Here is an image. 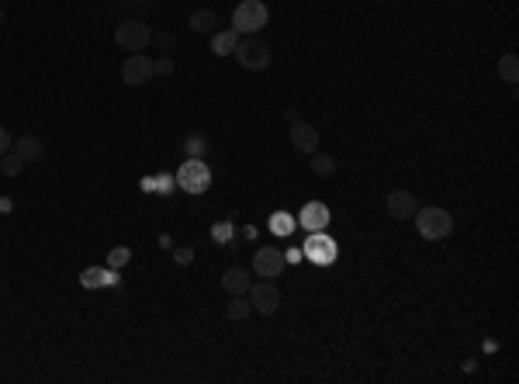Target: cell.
<instances>
[{"mask_svg": "<svg viewBox=\"0 0 519 384\" xmlns=\"http://www.w3.org/2000/svg\"><path fill=\"white\" fill-rule=\"evenodd\" d=\"M415 228L422 239H447L450 228H454V219L447 208H415Z\"/></svg>", "mask_w": 519, "mask_h": 384, "instance_id": "obj_1", "label": "cell"}, {"mask_svg": "<svg viewBox=\"0 0 519 384\" xmlns=\"http://www.w3.org/2000/svg\"><path fill=\"white\" fill-rule=\"evenodd\" d=\"M267 25V7L263 0H242L235 11H232V32L239 35H253Z\"/></svg>", "mask_w": 519, "mask_h": 384, "instance_id": "obj_2", "label": "cell"}, {"mask_svg": "<svg viewBox=\"0 0 519 384\" xmlns=\"http://www.w3.org/2000/svg\"><path fill=\"white\" fill-rule=\"evenodd\" d=\"M177 184H180V191H187V194H205L208 187H212V170L205 166V160H184V166L177 170Z\"/></svg>", "mask_w": 519, "mask_h": 384, "instance_id": "obj_3", "label": "cell"}, {"mask_svg": "<svg viewBox=\"0 0 519 384\" xmlns=\"http://www.w3.org/2000/svg\"><path fill=\"white\" fill-rule=\"evenodd\" d=\"M232 55L239 59L242 69H253V73H260V69L270 66V46H263L260 39H239V46H235Z\"/></svg>", "mask_w": 519, "mask_h": 384, "instance_id": "obj_4", "label": "cell"}, {"mask_svg": "<svg viewBox=\"0 0 519 384\" xmlns=\"http://www.w3.org/2000/svg\"><path fill=\"white\" fill-rule=\"evenodd\" d=\"M115 42L128 55H132V53H146V46L153 42V32H149V25H146V21H125V25L115 32Z\"/></svg>", "mask_w": 519, "mask_h": 384, "instance_id": "obj_5", "label": "cell"}, {"mask_svg": "<svg viewBox=\"0 0 519 384\" xmlns=\"http://www.w3.org/2000/svg\"><path fill=\"white\" fill-rule=\"evenodd\" d=\"M249 305H253L260 315H274V312L281 308V291H277V284H274V280H256V284L249 287Z\"/></svg>", "mask_w": 519, "mask_h": 384, "instance_id": "obj_6", "label": "cell"}, {"mask_svg": "<svg viewBox=\"0 0 519 384\" xmlns=\"http://www.w3.org/2000/svg\"><path fill=\"white\" fill-rule=\"evenodd\" d=\"M156 76V69H153V59L142 53H132L125 59V66H121V80L128 83V87H142V83H149Z\"/></svg>", "mask_w": 519, "mask_h": 384, "instance_id": "obj_7", "label": "cell"}, {"mask_svg": "<svg viewBox=\"0 0 519 384\" xmlns=\"http://www.w3.org/2000/svg\"><path fill=\"white\" fill-rule=\"evenodd\" d=\"M305 256H308L312 263H319V267H329V263L336 260V239L326 235V232H312V235L305 239Z\"/></svg>", "mask_w": 519, "mask_h": 384, "instance_id": "obj_8", "label": "cell"}, {"mask_svg": "<svg viewBox=\"0 0 519 384\" xmlns=\"http://www.w3.org/2000/svg\"><path fill=\"white\" fill-rule=\"evenodd\" d=\"M284 263H288L284 253L274 249V246H263V249L253 253V274L256 277H267V280H270V277H281L284 274Z\"/></svg>", "mask_w": 519, "mask_h": 384, "instance_id": "obj_9", "label": "cell"}, {"mask_svg": "<svg viewBox=\"0 0 519 384\" xmlns=\"http://www.w3.org/2000/svg\"><path fill=\"white\" fill-rule=\"evenodd\" d=\"M319 142H322V139H319V128H315V125H308V121H294V125H291V146H294L298 153H308V156H312V153L319 149Z\"/></svg>", "mask_w": 519, "mask_h": 384, "instance_id": "obj_10", "label": "cell"}, {"mask_svg": "<svg viewBox=\"0 0 519 384\" xmlns=\"http://www.w3.org/2000/svg\"><path fill=\"white\" fill-rule=\"evenodd\" d=\"M298 225H301L305 232H326V225H329V208H326L322 201H308V205L301 208V215H298Z\"/></svg>", "mask_w": 519, "mask_h": 384, "instance_id": "obj_11", "label": "cell"}, {"mask_svg": "<svg viewBox=\"0 0 519 384\" xmlns=\"http://www.w3.org/2000/svg\"><path fill=\"white\" fill-rule=\"evenodd\" d=\"M385 205H388L392 219H412L415 215V194H408V191H392Z\"/></svg>", "mask_w": 519, "mask_h": 384, "instance_id": "obj_12", "label": "cell"}, {"mask_svg": "<svg viewBox=\"0 0 519 384\" xmlns=\"http://www.w3.org/2000/svg\"><path fill=\"white\" fill-rule=\"evenodd\" d=\"M80 284H83L87 291H94V287H115L118 270H111V267H87V270L80 274Z\"/></svg>", "mask_w": 519, "mask_h": 384, "instance_id": "obj_13", "label": "cell"}, {"mask_svg": "<svg viewBox=\"0 0 519 384\" xmlns=\"http://www.w3.org/2000/svg\"><path fill=\"white\" fill-rule=\"evenodd\" d=\"M14 153H18L25 163H39V160L46 156V142H42L39 135H21V139H14Z\"/></svg>", "mask_w": 519, "mask_h": 384, "instance_id": "obj_14", "label": "cell"}, {"mask_svg": "<svg viewBox=\"0 0 519 384\" xmlns=\"http://www.w3.org/2000/svg\"><path fill=\"white\" fill-rule=\"evenodd\" d=\"M222 287H226L229 294H249V287H253L249 270H242V267H229V270L222 274Z\"/></svg>", "mask_w": 519, "mask_h": 384, "instance_id": "obj_15", "label": "cell"}, {"mask_svg": "<svg viewBox=\"0 0 519 384\" xmlns=\"http://www.w3.org/2000/svg\"><path fill=\"white\" fill-rule=\"evenodd\" d=\"M249 312H253V305H249L242 294H232L229 305H226V319H229V322H246Z\"/></svg>", "mask_w": 519, "mask_h": 384, "instance_id": "obj_16", "label": "cell"}, {"mask_svg": "<svg viewBox=\"0 0 519 384\" xmlns=\"http://www.w3.org/2000/svg\"><path fill=\"white\" fill-rule=\"evenodd\" d=\"M235 46H239V32H219V35L212 39V53L215 55H232Z\"/></svg>", "mask_w": 519, "mask_h": 384, "instance_id": "obj_17", "label": "cell"}, {"mask_svg": "<svg viewBox=\"0 0 519 384\" xmlns=\"http://www.w3.org/2000/svg\"><path fill=\"white\" fill-rule=\"evenodd\" d=\"M312 173H315V177H333V173H336V160H333L329 153H319V149H315V153H312Z\"/></svg>", "mask_w": 519, "mask_h": 384, "instance_id": "obj_18", "label": "cell"}, {"mask_svg": "<svg viewBox=\"0 0 519 384\" xmlns=\"http://www.w3.org/2000/svg\"><path fill=\"white\" fill-rule=\"evenodd\" d=\"M215 25H219V21H215V14H212V11H194V14H191V28H194V32H201V35H212V32H215Z\"/></svg>", "mask_w": 519, "mask_h": 384, "instance_id": "obj_19", "label": "cell"}, {"mask_svg": "<svg viewBox=\"0 0 519 384\" xmlns=\"http://www.w3.org/2000/svg\"><path fill=\"white\" fill-rule=\"evenodd\" d=\"M499 76H502L506 83H519V59L513 53L499 59Z\"/></svg>", "mask_w": 519, "mask_h": 384, "instance_id": "obj_20", "label": "cell"}, {"mask_svg": "<svg viewBox=\"0 0 519 384\" xmlns=\"http://www.w3.org/2000/svg\"><path fill=\"white\" fill-rule=\"evenodd\" d=\"M294 225H298V221L291 219L288 212H274V215H270V232H277V235H291Z\"/></svg>", "mask_w": 519, "mask_h": 384, "instance_id": "obj_21", "label": "cell"}, {"mask_svg": "<svg viewBox=\"0 0 519 384\" xmlns=\"http://www.w3.org/2000/svg\"><path fill=\"white\" fill-rule=\"evenodd\" d=\"M25 170V160L18 156V153H4V163H0V173L4 177H18Z\"/></svg>", "mask_w": 519, "mask_h": 384, "instance_id": "obj_22", "label": "cell"}, {"mask_svg": "<svg viewBox=\"0 0 519 384\" xmlns=\"http://www.w3.org/2000/svg\"><path fill=\"white\" fill-rule=\"evenodd\" d=\"M142 187H146V191H160V194H170L173 177H167V173H163V177H146V180H142Z\"/></svg>", "mask_w": 519, "mask_h": 384, "instance_id": "obj_23", "label": "cell"}, {"mask_svg": "<svg viewBox=\"0 0 519 384\" xmlns=\"http://www.w3.org/2000/svg\"><path fill=\"white\" fill-rule=\"evenodd\" d=\"M128 260H132V249H128V246H115L111 256H108V267H111V270H121Z\"/></svg>", "mask_w": 519, "mask_h": 384, "instance_id": "obj_24", "label": "cell"}, {"mask_svg": "<svg viewBox=\"0 0 519 384\" xmlns=\"http://www.w3.org/2000/svg\"><path fill=\"white\" fill-rule=\"evenodd\" d=\"M184 153H187L191 160H201V153H205V139H201V135H191V139L184 142Z\"/></svg>", "mask_w": 519, "mask_h": 384, "instance_id": "obj_25", "label": "cell"}, {"mask_svg": "<svg viewBox=\"0 0 519 384\" xmlns=\"http://www.w3.org/2000/svg\"><path fill=\"white\" fill-rule=\"evenodd\" d=\"M212 239H215V242H229V239H232V225H229V221L215 225V228H212Z\"/></svg>", "mask_w": 519, "mask_h": 384, "instance_id": "obj_26", "label": "cell"}, {"mask_svg": "<svg viewBox=\"0 0 519 384\" xmlns=\"http://www.w3.org/2000/svg\"><path fill=\"white\" fill-rule=\"evenodd\" d=\"M153 69H156L160 76H170V73H173V59H170V55H163L160 62H153Z\"/></svg>", "mask_w": 519, "mask_h": 384, "instance_id": "obj_27", "label": "cell"}, {"mask_svg": "<svg viewBox=\"0 0 519 384\" xmlns=\"http://www.w3.org/2000/svg\"><path fill=\"white\" fill-rule=\"evenodd\" d=\"M156 42H160V49H163V53H173V49H177V35H167V32H163V35H156Z\"/></svg>", "mask_w": 519, "mask_h": 384, "instance_id": "obj_28", "label": "cell"}, {"mask_svg": "<svg viewBox=\"0 0 519 384\" xmlns=\"http://www.w3.org/2000/svg\"><path fill=\"white\" fill-rule=\"evenodd\" d=\"M11 149H14V139H11V132L0 125V156H4V153H11Z\"/></svg>", "mask_w": 519, "mask_h": 384, "instance_id": "obj_29", "label": "cell"}, {"mask_svg": "<svg viewBox=\"0 0 519 384\" xmlns=\"http://www.w3.org/2000/svg\"><path fill=\"white\" fill-rule=\"evenodd\" d=\"M173 256H177V263H180V267H187V263L194 260V249H187V246H184V249H177Z\"/></svg>", "mask_w": 519, "mask_h": 384, "instance_id": "obj_30", "label": "cell"}, {"mask_svg": "<svg viewBox=\"0 0 519 384\" xmlns=\"http://www.w3.org/2000/svg\"><path fill=\"white\" fill-rule=\"evenodd\" d=\"M0 21H4V7H0Z\"/></svg>", "mask_w": 519, "mask_h": 384, "instance_id": "obj_31", "label": "cell"}]
</instances>
